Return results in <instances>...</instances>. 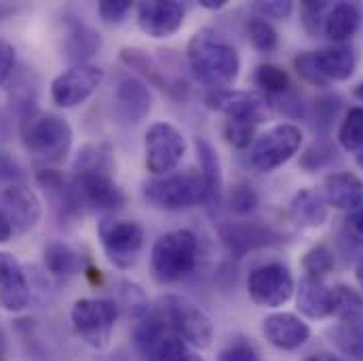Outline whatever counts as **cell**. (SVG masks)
<instances>
[{
  "mask_svg": "<svg viewBox=\"0 0 363 361\" xmlns=\"http://www.w3.org/2000/svg\"><path fill=\"white\" fill-rule=\"evenodd\" d=\"M146 170L159 178L178 170L186 155V140L169 123H155L148 127L144 138Z\"/></svg>",
  "mask_w": 363,
  "mask_h": 361,
  "instance_id": "cell-10",
  "label": "cell"
},
{
  "mask_svg": "<svg viewBox=\"0 0 363 361\" xmlns=\"http://www.w3.org/2000/svg\"><path fill=\"white\" fill-rule=\"evenodd\" d=\"M2 213L9 218L15 235L30 233L43 218V203L28 186H9L0 194Z\"/></svg>",
  "mask_w": 363,
  "mask_h": 361,
  "instance_id": "cell-15",
  "label": "cell"
},
{
  "mask_svg": "<svg viewBox=\"0 0 363 361\" xmlns=\"http://www.w3.org/2000/svg\"><path fill=\"white\" fill-rule=\"evenodd\" d=\"M302 146V131L296 125H277L252 146V165L264 174L283 167Z\"/></svg>",
  "mask_w": 363,
  "mask_h": 361,
  "instance_id": "cell-11",
  "label": "cell"
},
{
  "mask_svg": "<svg viewBox=\"0 0 363 361\" xmlns=\"http://www.w3.org/2000/svg\"><path fill=\"white\" fill-rule=\"evenodd\" d=\"M184 6L174 0H150L138 4V23L150 38H169L184 23Z\"/></svg>",
  "mask_w": 363,
  "mask_h": 361,
  "instance_id": "cell-16",
  "label": "cell"
},
{
  "mask_svg": "<svg viewBox=\"0 0 363 361\" xmlns=\"http://www.w3.org/2000/svg\"><path fill=\"white\" fill-rule=\"evenodd\" d=\"M304 361H342V360H338V357H334V355H311V357H306Z\"/></svg>",
  "mask_w": 363,
  "mask_h": 361,
  "instance_id": "cell-47",
  "label": "cell"
},
{
  "mask_svg": "<svg viewBox=\"0 0 363 361\" xmlns=\"http://www.w3.org/2000/svg\"><path fill=\"white\" fill-rule=\"evenodd\" d=\"M74 192L81 207L118 209L125 205V194L114 182V159L104 146H85L74 163Z\"/></svg>",
  "mask_w": 363,
  "mask_h": 361,
  "instance_id": "cell-1",
  "label": "cell"
},
{
  "mask_svg": "<svg viewBox=\"0 0 363 361\" xmlns=\"http://www.w3.org/2000/svg\"><path fill=\"white\" fill-rule=\"evenodd\" d=\"M45 267L55 277H68L81 269L79 254L62 241H53L45 248Z\"/></svg>",
  "mask_w": 363,
  "mask_h": 361,
  "instance_id": "cell-30",
  "label": "cell"
},
{
  "mask_svg": "<svg viewBox=\"0 0 363 361\" xmlns=\"http://www.w3.org/2000/svg\"><path fill=\"white\" fill-rule=\"evenodd\" d=\"M262 332H264V338L271 343L272 347L283 349V351L300 349L311 336V328L294 313L269 315L262 321Z\"/></svg>",
  "mask_w": 363,
  "mask_h": 361,
  "instance_id": "cell-19",
  "label": "cell"
},
{
  "mask_svg": "<svg viewBox=\"0 0 363 361\" xmlns=\"http://www.w3.org/2000/svg\"><path fill=\"white\" fill-rule=\"evenodd\" d=\"M355 97H357V99H362V101H363V83H362V85H357V87H355Z\"/></svg>",
  "mask_w": 363,
  "mask_h": 361,
  "instance_id": "cell-50",
  "label": "cell"
},
{
  "mask_svg": "<svg viewBox=\"0 0 363 361\" xmlns=\"http://www.w3.org/2000/svg\"><path fill=\"white\" fill-rule=\"evenodd\" d=\"M347 226H349V231L353 233V237H357V239H362L363 241V203L357 209H353V211L349 213Z\"/></svg>",
  "mask_w": 363,
  "mask_h": 361,
  "instance_id": "cell-44",
  "label": "cell"
},
{
  "mask_svg": "<svg viewBox=\"0 0 363 361\" xmlns=\"http://www.w3.org/2000/svg\"><path fill=\"white\" fill-rule=\"evenodd\" d=\"M121 62L127 66V68H131V70H135V72H140L144 79H148L152 85H157L159 89H165V91H172L169 87V83H167V79L163 77V72H161V68L142 51V49H131V47H125V49H121Z\"/></svg>",
  "mask_w": 363,
  "mask_h": 361,
  "instance_id": "cell-31",
  "label": "cell"
},
{
  "mask_svg": "<svg viewBox=\"0 0 363 361\" xmlns=\"http://www.w3.org/2000/svg\"><path fill=\"white\" fill-rule=\"evenodd\" d=\"M13 66H15V49L11 43L0 38V83L11 74Z\"/></svg>",
  "mask_w": 363,
  "mask_h": 361,
  "instance_id": "cell-43",
  "label": "cell"
},
{
  "mask_svg": "<svg viewBox=\"0 0 363 361\" xmlns=\"http://www.w3.org/2000/svg\"><path fill=\"white\" fill-rule=\"evenodd\" d=\"M104 81V70L93 64H79L57 74L51 83V97L62 108L85 104Z\"/></svg>",
  "mask_w": 363,
  "mask_h": 361,
  "instance_id": "cell-13",
  "label": "cell"
},
{
  "mask_svg": "<svg viewBox=\"0 0 363 361\" xmlns=\"http://www.w3.org/2000/svg\"><path fill=\"white\" fill-rule=\"evenodd\" d=\"M30 302V285L15 256L0 252V306L19 313Z\"/></svg>",
  "mask_w": 363,
  "mask_h": 361,
  "instance_id": "cell-18",
  "label": "cell"
},
{
  "mask_svg": "<svg viewBox=\"0 0 363 361\" xmlns=\"http://www.w3.org/2000/svg\"><path fill=\"white\" fill-rule=\"evenodd\" d=\"M142 192L150 205L169 211H180L205 203V182L201 172L192 167L152 178L144 184Z\"/></svg>",
  "mask_w": 363,
  "mask_h": 361,
  "instance_id": "cell-5",
  "label": "cell"
},
{
  "mask_svg": "<svg viewBox=\"0 0 363 361\" xmlns=\"http://www.w3.org/2000/svg\"><path fill=\"white\" fill-rule=\"evenodd\" d=\"M218 361H262L258 349L247 338H233L218 355Z\"/></svg>",
  "mask_w": 363,
  "mask_h": 361,
  "instance_id": "cell-38",
  "label": "cell"
},
{
  "mask_svg": "<svg viewBox=\"0 0 363 361\" xmlns=\"http://www.w3.org/2000/svg\"><path fill=\"white\" fill-rule=\"evenodd\" d=\"M298 311L308 319H325L332 315V287L323 279L304 274L296 289Z\"/></svg>",
  "mask_w": 363,
  "mask_h": 361,
  "instance_id": "cell-21",
  "label": "cell"
},
{
  "mask_svg": "<svg viewBox=\"0 0 363 361\" xmlns=\"http://www.w3.org/2000/svg\"><path fill=\"white\" fill-rule=\"evenodd\" d=\"M97 235L108 260L118 269H129L135 265L144 248V228L135 220L101 218L97 224Z\"/></svg>",
  "mask_w": 363,
  "mask_h": 361,
  "instance_id": "cell-9",
  "label": "cell"
},
{
  "mask_svg": "<svg viewBox=\"0 0 363 361\" xmlns=\"http://www.w3.org/2000/svg\"><path fill=\"white\" fill-rule=\"evenodd\" d=\"M336 260H334V254L328 245H315L311 248L304 258H302V269L308 277H317V279H323L328 272L334 269Z\"/></svg>",
  "mask_w": 363,
  "mask_h": 361,
  "instance_id": "cell-35",
  "label": "cell"
},
{
  "mask_svg": "<svg viewBox=\"0 0 363 361\" xmlns=\"http://www.w3.org/2000/svg\"><path fill=\"white\" fill-rule=\"evenodd\" d=\"M247 291H250V298L258 306L277 309V306H283L296 291L294 277L289 269L283 265H277V262L262 265L250 272Z\"/></svg>",
  "mask_w": 363,
  "mask_h": 361,
  "instance_id": "cell-12",
  "label": "cell"
},
{
  "mask_svg": "<svg viewBox=\"0 0 363 361\" xmlns=\"http://www.w3.org/2000/svg\"><path fill=\"white\" fill-rule=\"evenodd\" d=\"M254 83L260 87V91L271 93V95H283L289 89V77L283 68L274 66V64H262L256 68L254 74Z\"/></svg>",
  "mask_w": 363,
  "mask_h": 361,
  "instance_id": "cell-34",
  "label": "cell"
},
{
  "mask_svg": "<svg viewBox=\"0 0 363 361\" xmlns=\"http://www.w3.org/2000/svg\"><path fill=\"white\" fill-rule=\"evenodd\" d=\"M294 66H296V72L311 85L315 87H328L325 81L321 79L317 66H315V57H313V51H306V53H300L296 60H294Z\"/></svg>",
  "mask_w": 363,
  "mask_h": 361,
  "instance_id": "cell-41",
  "label": "cell"
},
{
  "mask_svg": "<svg viewBox=\"0 0 363 361\" xmlns=\"http://www.w3.org/2000/svg\"><path fill=\"white\" fill-rule=\"evenodd\" d=\"M359 26H362L359 6L353 2H338L332 4V9L325 15L323 34L334 43H345L357 34Z\"/></svg>",
  "mask_w": 363,
  "mask_h": 361,
  "instance_id": "cell-25",
  "label": "cell"
},
{
  "mask_svg": "<svg viewBox=\"0 0 363 361\" xmlns=\"http://www.w3.org/2000/svg\"><path fill=\"white\" fill-rule=\"evenodd\" d=\"M0 361H6V338L0 330Z\"/></svg>",
  "mask_w": 363,
  "mask_h": 361,
  "instance_id": "cell-48",
  "label": "cell"
},
{
  "mask_svg": "<svg viewBox=\"0 0 363 361\" xmlns=\"http://www.w3.org/2000/svg\"><path fill=\"white\" fill-rule=\"evenodd\" d=\"M188 64L194 77L213 91L228 89L235 85L241 60L233 45L222 40L213 30L196 32L188 43Z\"/></svg>",
  "mask_w": 363,
  "mask_h": 361,
  "instance_id": "cell-2",
  "label": "cell"
},
{
  "mask_svg": "<svg viewBox=\"0 0 363 361\" xmlns=\"http://www.w3.org/2000/svg\"><path fill=\"white\" fill-rule=\"evenodd\" d=\"M131 2L129 0H101L97 4V13L106 23H121L129 11H131Z\"/></svg>",
  "mask_w": 363,
  "mask_h": 361,
  "instance_id": "cell-40",
  "label": "cell"
},
{
  "mask_svg": "<svg viewBox=\"0 0 363 361\" xmlns=\"http://www.w3.org/2000/svg\"><path fill=\"white\" fill-rule=\"evenodd\" d=\"M254 133H256V125L250 123H241V121H226L224 125V138L230 146L235 148H250V144H254Z\"/></svg>",
  "mask_w": 363,
  "mask_h": 361,
  "instance_id": "cell-39",
  "label": "cell"
},
{
  "mask_svg": "<svg viewBox=\"0 0 363 361\" xmlns=\"http://www.w3.org/2000/svg\"><path fill=\"white\" fill-rule=\"evenodd\" d=\"M323 199L334 209L353 211L363 203V182L349 172L332 174L323 184Z\"/></svg>",
  "mask_w": 363,
  "mask_h": 361,
  "instance_id": "cell-23",
  "label": "cell"
},
{
  "mask_svg": "<svg viewBox=\"0 0 363 361\" xmlns=\"http://www.w3.org/2000/svg\"><path fill=\"white\" fill-rule=\"evenodd\" d=\"M77 334L93 349H104L110 343L114 323L118 319V304L108 298H81L70 311Z\"/></svg>",
  "mask_w": 363,
  "mask_h": 361,
  "instance_id": "cell-8",
  "label": "cell"
},
{
  "mask_svg": "<svg viewBox=\"0 0 363 361\" xmlns=\"http://www.w3.org/2000/svg\"><path fill=\"white\" fill-rule=\"evenodd\" d=\"M355 274H357V281H359V285L363 287V258L359 260V265H357V271H355Z\"/></svg>",
  "mask_w": 363,
  "mask_h": 361,
  "instance_id": "cell-49",
  "label": "cell"
},
{
  "mask_svg": "<svg viewBox=\"0 0 363 361\" xmlns=\"http://www.w3.org/2000/svg\"><path fill=\"white\" fill-rule=\"evenodd\" d=\"M199 4L203 9H209V11H220L226 6V0H199Z\"/></svg>",
  "mask_w": 363,
  "mask_h": 361,
  "instance_id": "cell-46",
  "label": "cell"
},
{
  "mask_svg": "<svg viewBox=\"0 0 363 361\" xmlns=\"http://www.w3.org/2000/svg\"><path fill=\"white\" fill-rule=\"evenodd\" d=\"M313 57L325 85L349 81L355 72V53L349 47H325L321 51H313Z\"/></svg>",
  "mask_w": 363,
  "mask_h": 361,
  "instance_id": "cell-22",
  "label": "cell"
},
{
  "mask_svg": "<svg viewBox=\"0 0 363 361\" xmlns=\"http://www.w3.org/2000/svg\"><path fill=\"white\" fill-rule=\"evenodd\" d=\"M247 36H250V43L254 45V49H258L260 53H272L279 47L277 30L272 28L271 21H267L258 15L247 21Z\"/></svg>",
  "mask_w": 363,
  "mask_h": 361,
  "instance_id": "cell-33",
  "label": "cell"
},
{
  "mask_svg": "<svg viewBox=\"0 0 363 361\" xmlns=\"http://www.w3.org/2000/svg\"><path fill=\"white\" fill-rule=\"evenodd\" d=\"M172 334H176L184 343H188L194 349H207L213 340V323L207 317V313L196 306L192 300L167 294L161 296L152 311H150Z\"/></svg>",
  "mask_w": 363,
  "mask_h": 361,
  "instance_id": "cell-3",
  "label": "cell"
},
{
  "mask_svg": "<svg viewBox=\"0 0 363 361\" xmlns=\"http://www.w3.org/2000/svg\"><path fill=\"white\" fill-rule=\"evenodd\" d=\"M332 9L330 2L321 0V2H315V0H306L300 4V15H302V26L306 28L308 34L317 36L323 32V23H325V15L328 11Z\"/></svg>",
  "mask_w": 363,
  "mask_h": 361,
  "instance_id": "cell-36",
  "label": "cell"
},
{
  "mask_svg": "<svg viewBox=\"0 0 363 361\" xmlns=\"http://www.w3.org/2000/svg\"><path fill=\"white\" fill-rule=\"evenodd\" d=\"M332 345L349 361H363V319L338 321L328 332Z\"/></svg>",
  "mask_w": 363,
  "mask_h": 361,
  "instance_id": "cell-27",
  "label": "cell"
},
{
  "mask_svg": "<svg viewBox=\"0 0 363 361\" xmlns=\"http://www.w3.org/2000/svg\"><path fill=\"white\" fill-rule=\"evenodd\" d=\"M357 165L362 167V172H363V148H359V155H357Z\"/></svg>",
  "mask_w": 363,
  "mask_h": 361,
  "instance_id": "cell-51",
  "label": "cell"
},
{
  "mask_svg": "<svg viewBox=\"0 0 363 361\" xmlns=\"http://www.w3.org/2000/svg\"><path fill=\"white\" fill-rule=\"evenodd\" d=\"M13 226H11V222H9V218L2 213V209H0V243H6V241H11L13 239Z\"/></svg>",
  "mask_w": 363,
  "mask_h": 361,
  "instance_id": "cell-45",
  "label": "cell"
},
{
  "mask_svg": "<svg viewBox=\"0 0 363 361\" xmlns=\"http://www.w3.org/2000/svg\"><path fill=\"white\" fill-rule=\"evenodd\" d=\"M199 241L194 233L180 228L161 235L150 252V269L157 281L178 283L186 279L196 267Z\"/></svg>",
  "mask_w": 363,
  "mask_h": 361,
  "instance_id": "cell-4",
  "label": "cell"
},
{
  "mask_svg": "<svg viewBox=\"0 0 363 361\" xmlns=\"http://www.w3.org/2000/svg\"><path fill=\"white\" fill-rule=\"evenodd\" d=\"M338 142L349 152L363 148V106L351 108L347 112L338 131Z\"/></svg>",
  "mask_w": 363,
  "mask_h": 361,
  "instance_id": "cell-32",
  "label": "cell"
},
{
  "mask_svg": "<svg viewBox=\"0 0 363 361\" xmlns=\"http://www.w3.org/2000/svg\"><path fill=\"white\" fill-rule=\"evenodd\" d=\"M332 315H336L338 321L363 319V296L349 285L332 287Z\"/></svg>",
  "mask_w": 363,
  "mask_h": 361,
  "instance_id": "cell-29",
  "label": "cell"
},
{
  "mask_svg": "<svg viewBox=\"0 0 363 361\" xmlns=\"http://www.w3.org/2000/svg\"><path fill=\"white\" fill-rule=\"evenodd\" d=\"M133 343L138 351L150 361H203L194 347L172 334L152 313L138 321Z\"/></svg>",
  "mask_w": 363,
  "mask_h": 361,
  "instance_id": "cell-6",
  "label": "cell"
},
{
  "mask_svg": "<svg viewBox=\"0 0 363 361\" xmlns=\"http://www.w3.org/2000/svg\"><path fill=\"white\" fill-rule=\"evenodd\" d=\"M222 235H224V241L239 254L272 241L271 231L258 224H230L222 231Z\"/></svg>",
  "mask_w": 363,
  "mask_h": 361,
  "instance_id": "cell-28",
  "label": "cell"
},
{
  "mask_svg": "<svg viewBox=\"0 0 363 361\" xmlns=\"http://www.w3.org/2000/svg\"><path fill=\"white\" fill-rule=\"evenodd\" d=\"M289 220L300 228H317L328 220V203L315 190H300L289 203Z\"/></svg>",
  "mask_w": 363,
  "mask_h": 361,
  "instance_id": "cell-24",
  "label": "cell"
},
{
  "mask_svg": "<svg viewBox=\"0 0 363 361\" xmlns=\"http://www.w3.org/2000/svg\"><path fill=\"white\" fill-rule=\"evenodd\" d=\"M99 49H101V36L93 28L79 19L66 21L64 36H62V55L68 62H72L74 66L87 64V60L97 55Z\"/></svg>",
  "mask_w": 363,
  "mask_h": 361,
  "instance_id": "cell-20",
  "label": "cell"
},
{
  "mask_svg": "<svg viewBox=\"0 0 363 361\" xmlns=\"http://www.w3.org/2000/svg\"><path fill=\"white\" fill-rule=\"evenodd\" d=\"M194 146H196V155H199V172H201L203 182H205V203L218 205L222 199V186H224L218 152L203 138H196Z\"/></svg>",
  "mask_w": 363,
  "mask_h": 361,
  "instance_id": "cell-26",
  "label": "cell"
},
{
  "mask_svg": "<svg viewBox=\"0 0 363 361\" xmlns=\"http://www.w3.org/2000/svg\"><path fill=\"white\" fill-rule=\"evenodd\" d=\"M112 104H114V114L121 121L135 125L150 114L152 97L148 87L140 79L127 74L118 79L112 93Z\"/></svg>",
  "mask_w": 363,
  "mask_h": 361,
  "instance_id": "cell-17",
  "label": "cell"
},
{
  "mask_svg": "<svg viewBox=\"0 0 363 361\" xmlns=\"http://www.w3.org/2000/svg\"><path fill=\"white\" fill-rule=\"evenodd\" d=\"M256 205H258V192H256L250 184L241 182V184H235V186L230 188L228 207H230L233 213H237V216H247V213H252V211L256 209Z\"/></svg>",
  "mask_w": 363,
  "mask_h": 361,
  "instance_id": "cell-37",
  "label": "cell"
},
{
  "mask_svg": "<svg viewBox=\"0 0 363 361\" xmlns=\"http://www.w3.org/2000/svg\"><path fill=\"white\" fill-rule=\"evenodd\" d=\"M72 127L57 114H43L26 129V148L43 163H60L72 148Z\"/></svg>",
  "mask_w": 363,
  "mask_h": 361,
  "instance_id": "cell-7",
  "label": "cell"
},
{
  "mask_svg": "<svg viewBox=\"0 0 363 361\" xmlns=\"http://www.w3.org/2000/svg\"><path fill=\"white\" fill-rule=\"evenodd\" d=\"M254 11L258 13V17L262 19H285L291 15L294 11V2L289 0H271V2H256Z\"/></svg>",
  "mask_w": 363,
  "mask_h": 361,
  "instance_id": "cell-42",
  "label": "cell"
},
{
  "mask_svg": "<svg viewBox=\"0 0 363 361\" xmlns=\"http://www.w3.org/2000/svg\"><path fill=\"white\" fill-rule=\"evenodd\" d=\"M207 106L224 114L228 121H241L250 125H258L271 114L269 99L256 91H213L207 97Z\"/></svg>",
  "mask_w": 363,
  "mask_h": 361,
  "instance_id": "cell-14",
  "label": "cell"
}]
</instances>
